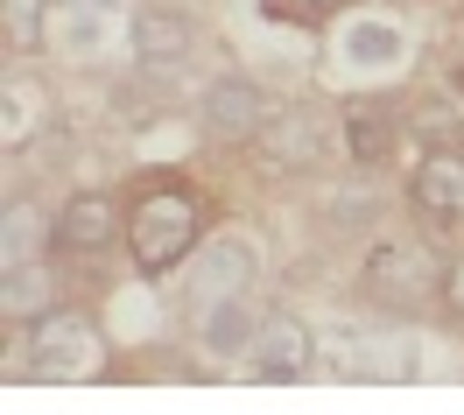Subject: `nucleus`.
<instances>
[{"instance_id":"nucleus-13","label":"nucleus","mask_w":464,"mask_h":415,"mask_svg":"<svg viewBox=\"0 0 464 415\" xmlns=\"http://www.w3.org/2000/svg\"><path fill=\"white\" fill-rule=\"evenodd\" d=\"M43 246H57V211L29 205V198H7V218H0V267L43 261Z\"/></svg>"},{"instance_id":"nucleus-10","label":"nucleus","mask_w":464,"mask_h":415,"mask_svg":"<svg viewBox=\"0 0 464 415\" xmlns=\"http://www.w3.org/2000/svg\"><path fill=\"white\" fill-rule=\"evenodd\" d=\"M408 211L422 226H464V149H430L408 177Z\"/></svg>"},{"instance_id":"nucleus-4","label":"nucleus","mask_w":464,"mask_h":415,"mask_svg":"<svg viewBox=\"0 0 464 415\" xmlns=\"http://www.w3.org/2000/svg\"><path fill=\"white\" fill-rule=\"evenodd\" d=\"M29 338H35V381H92L106 366L99 324H92L85 310H71V303H50L29 324Z\"/></svg>"},{"instance_id":"nucleus-18","label":"nucleus","mask_w":464,"mask_h":415,"mask_svg":"<svg viewBox=\"0 0 464 415\" xmlns=\"http://www.w3.org/2000/svg\"><path fill=\"white\" fill-rule=\"evenodd\" d=\"M443 310H450V317L464 324V254L450 261V275H443Z\"/></svg>"},{"instance_id":"nucleus-11","label":"nucleus","mask_w":464,"mask_h":415,"mask_svg":"<svg viewBox=\"0 0 464 415\" xmlns=\"http://www.w3.org/2000/svg\"><path fill=\"white\" fill-rule=\"evenodd\" d=\"M267 310L254 289H239V296H218V303H198V345L211 359H246L254 352V338H261Z\"/></svg>"},{"instance_id":"nucleus-1","label":"nucleus","mask_w":464,"mask_h":415,"mask_svg":"<svg viewBox=\"0 0 464 415\" xmlns=\"http://www.w3.org/2000/svg\"><path fill=\"white\" fill-rule=\"evenodd\" d=\"M204 246V198L176 177L141 183V198L127 205V254L141 275H169Z\"/></svg>"},{"instance_id":"nucleus-5","label":"nucleus","mask_w":464,"mask_h":415,"mask_svg":"<svg viewBox=\"0 0 464 415\" xmlns=\"http://www.w3.org/2000/svg\"><path fill=\"white\" fill-rule=\"evenodd\" d=\"M267 113H275V99H267L246 71L211 78L204 99H198V127H204V141H218V149H246V141H261Z\"/></svg>"},{"instance_id":"nucleus-19","label":"nucleus","mask_w":464,"mask_h":415,"mask_svg":"<svg viewBox=\"0 0 464 415\" xmlns=\"http://www.w3.org/2000/svg\"><path fill=\"white\" fill-rule=\"evenodd\" d=\"M63 14H106V7H127V0H57Z\"/></svg>"},{"instance_id":"nucleus-8","label":"nucleus","mask_w":464,"mask_h":415,"mask_svg":"<svg viewBox=\"0 0 464 415\" xmlns=\"http://www.w3.org/2000/svg\"><path fill=\"white\" fill-rule=\"evenodd\" d=\"M261 282V246L246 233H211L190 254V289L198 303H218V296H239V289H254Z\"/></svg>"},{"instance_id":"nucleus-6","label":"nucleus","mask_w":464,"mask_h":415,"mask_svg":"<svg viewBox=\"0 0 464 415\" xmlns=\"http://www.w3.org/2000/svg\"><path fill=\"white\" fill-rule=\"evenodd\" d=\"M127 239V211H120L113 190H71L57 205V254L71 261H99Z\"/></svg>"},{"instance_id":"nucleus-12","label":"nucleus","mask_w":464,"mask_h":415,"mask_svg":"<svg viewBox=\"0 0 464 415\" xmlns=\"http://www.w3.org/2000/svg\"><path fill=\"white\" fill-rule=\"evenodd\" d=\"M198 50V29H190V14H176V7H134V57L141 63H183Z\"/></svg>"},{"instance_id":"nucleus-15","label":"nucleus","mask_w":464,"mask_h":415,"mask_svg":"<svg viewBox=\"0 0 464 415\" xmlns=\"http://www.w3.org/2000/svg\"><path fill=\"white\" fill-rule=\"evenodd\" d=\"M0 310L14 317V324H35L43 310H50V267L43 261H14L0 275Z\"/></svg>"},{"instance_id":"nucleus-3","label":"nucleus","mask_w":464,"mask_h":415,"mask_svg":"<svg viewBox=\"0 0 464 415\" xmlns=\"http://www.w3.org/2000/svg\"><path fill=\"white\" fill-rule=\"evenodd\" d=\"M331 134H338V113L324 106V99H289V106H275L261 127V169L275 177H303V169H317L324 155H331Z\"/></svg>"},{"instance_id":"nucleus-2","label":"nucleus","mask_w":464,"mask_h":415,"mask_svg":"<svg viewBox=\"0 0 464 415\" xmlns=\"http://www.w3.org/2000/svg\"><path fill=\"white\" fill-rule=\"evenodd\" d=\"M443 275H450V261L422 233H387L359 261V296L387 317H430L443 303Z\"/></svg>"},{"instance_id":"nucleus-14","label":"nucleus","mask_w":464,"mask_h":415,"mask_svg":"<svg viewBox=\"0 0 464 415\" xmlns=\"http://www.w3.org/2000/svg\"><path fill=\"white\" fill-rule=\"evenodd\" d=\"M387 211V190H380L366 169L359 177H345L338 190H331V205H324V218H331V233H373V218Z\"/></svg>"},{"instance_id":"nucleus-7","label":"nucleus","mask_w":464,"mask_h":415,"mask_svg":"<svg viewBox=\"0 0 464 415\" xmlns=\"http://www.w3.org/2000/svg\"><path fill=\"white\" fill-rule=\"evenodd\" d=\"M310 366H317V331L303 324L295 310H267L261 338H254V352H246V373L267 381V387H289V381H303Z\"/></svg>"},{"instance_id":"nucleus-17","label":"nucleus","mask_w":464,"mask_h":415,"mask_svg":"<svg viewBox=\"0 0 464 415\" xmlns=\"http://www.w3.org/2000/svg\"><path fill=\"white\" fill-rule=\"evenodd\" d=\"M345 0H267V14H289V22H310V14H331Z\"/></svg>"},{"instance_id":"nucleus-16","label":"nucleus","mask_w":464,"mask_h":415,"mask_svg":"<svg viewBox=\"0 0 464 415\" xmlns=\"http://www.w3.org/2000/svg\"><path fill=\"white\" fill-rule=\"evenodd\" d=\"M35 29H43V0H7V50L14 57L35 43Z\"/></svg>"},{"instance_id":"nucleus-9","label":"nucleus","mask_w":464,"mask_h":415,"mask_svg":"<svg viewBox=\"0 0 464 415\" xmlns=\"http://www.w3.org/2000/svg\"><path fill=\"white\" fill-rule=\"evenodd\" d=\"M408 106L401 99H345L338 106V141H345V155H352V169H380L387 155H394V141H401V127H408Z\"/></svg>"}]
</instances>
